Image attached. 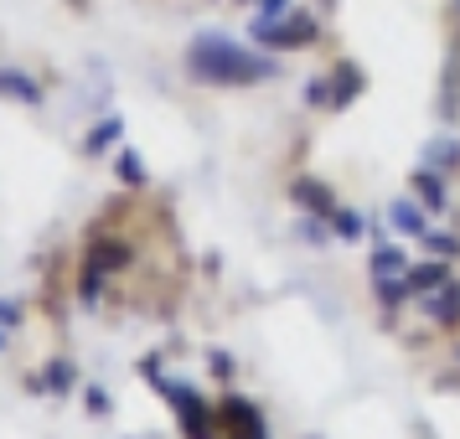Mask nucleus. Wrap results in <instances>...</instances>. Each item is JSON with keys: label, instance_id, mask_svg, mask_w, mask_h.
<instances>
[{"label": "nucleus", "instance_id": "1", "mask_svg": "<svg viewBox=\"0 0 460 439\" xmlns=\"http://www.w3.org/2000/svg\"><path fill=\"white\" fill-rule=\"evenodd\" d=\"M187 73L212 88H249V83H270L279 67H274V57H259L249 47H238L233 37L208 31L187 47Z\"/></svg>", "mask_w": 460, "mask_h": 439}, {"label": "nucleus", "instance_id": "2", "mask_svg": "<svg viewBox=\"0 0 460 439\" xmlns=\"http://www.w3.org/2000/svg\"><path fill=\"white\" fill-rule=\"evenodd\" d=\"M253 37L274 52H305V47L321 42V22L305 11H290L285 22H253Z\"/></svg>", "mask_w": 460, "mask_h": 439}, {"label": "nucleus", "instance_id": "3", "mask_svg": "<svg viewBox=\"0 0 460 439\" xmlns=\"http://www.w3.org/2000/svg\"><path fill=\"white\" fill-rule=\"evenodd\" d=\"M150 388H155V393H166L171 403H176V414H181V429H187V439H217V435H212V418H217V414H212L208 403L191 393V388L171 382V377H155V373H150Z\"/></svg>", "mask_w": 460, "mask_h": 439}, {"label": "nucleus", "instance_id": "4", "mask_svg": "<svg viewBox=\"0 0 460 439\" xmlns=\"http://www.w3.org/2000/svg\"><path fill=\"white\" fill-rule=\"evenodd\" d=\"M125 264H129V243L125 238H93V249H88V274H84V300H99L104 274L125 269Z\"/></svg>", "mask_w": 460, "mask_h": 439}, {"label": "nucleus", "instance_id": "5", "mask_svg": "<svg viewBox=\"0 0 460 439\" xmlns=\"http://www.w3.org/2000/svg\"><path fill=\"white\" fill-rule=\"evenodd\" d=\"M217 424L228 429V439H270V429H264V414L253 408L249 398H223Z\"/></svg>", "mask_w": 460, "mask_h": 439}, {"label": "nucleus", "instance_id": "6", "mask_svg": "<svg viewBox=\"0 0 460 439\" xmlns=\"http://www.w3.org/2000/svg\"><path fill=\"white\" fill-rule=\"evenodd\" d=\"M290 202H295V207H305V212H315V217H332V212H336L332 187H321L315 176H295V181H290Z\"/></svg>", "mask_w": 460, "mask_h": 439}, {"label": "nucleus", "instance_id": "7", "mask_svg": "<svg viewBox=\"0 0 460 439\" xmlns=\"http://www.w3.org/2000/svg\"><path fill=\"white\" fill-rule=\"evenodd\" d=\"M419 300H424V315H429L435 326H456V320H460V285H456V279H445L439 290L419 294Z\"/></svg>", "mask_w": 460, "mask_h": 439}, {"label": "nucleus", "instance_id": "8", "mask_svg": "<svg viewBox=\"0 0 460 439\" xmlns=\"http://www.w3.org/2000/svg\"><path fill=\"white\" fill-rule=\"evenodd\" d=\"M409 191L424 202V212H445L450 207V191H445V181H439V171H429V166H419L414 176H409Z\"/></svg>", "mask_w": 460, "mask_h": 439}, {"label": "nucleus", "instance_id": "9", "mask_svg": "<svg viewBox=\"0 0 460 439\" xmlns=\"http://www.w3.org/2000/svg\"><path fill=\"white\" fill-rule=\"evenodd\" d=\"M0 99L37 109V104H42V83H37V78H26V73H16V67H0Z\"/></svg>", "mask_w": 460, "mask_h": 439}, {"label": "nucleus", "instance_id": "10", "mask_svg": "<svg viewBox=\"0 0 460 439\" xmlns=\"http://www.w3.org/2000/svg\"><path fill=\"white\" fill-rule=\"evenodd\" d=\"M362 88H367L362 67H357V63H336V73H332V109H347Z\"/></svg>", "mask_w": 460, "mask_h": 439}, {"label": "nucleus", "instance_id": "11", "mask_svg": "<svg viewBox=\"0 0 460 439\" xmlns=\"http://www.w3.org/2000/svg\"><path fill=\"white\" fill-rule=\"evenodd\" d=\"M424 166L439 171V176H445V171H456L460 166V140H456V135H435V140L424 145Z\"/></svg>", "mask_w": 460, "mask_h": 439}, {"label": "nucleus", "instance_id": "12", "mask_svg": "<svg viewBox=\"0 0 460 439\" xmlns=\"http://www.w3.org/2000/svg\"><path fill=\"white\" fill-rule=\"evenodd\" d=\"M388 223H394L398 233H409V238H424V233H429V223H424V212H419L414 197L394 202V207H388Z\"/></svg>", "mask_w": 460, "mask_h": 439}, {"label": "nucleus", "instance_id": "13", "mask_svg": "<svg viewBox=\"0 0 460 439\" xmlns=\"http://www.w3.org/2000/svg\"><path fill=\"white\" fill-rule=\"evenodd\" d=\"M450 279V269H445V259H429V264H419V269H409V290L414 294H429V290H439Z\"/></svg>", "mask_w": 460, "mask_h": 439}, {"label": "nucleus", "instance_id": "14", "mask_svg": "<svg viewBox=\"0 0 460 439\" xmlns=\"http://www.w3.org/2000/svg\"><path fill=\"white\" fill-rule=\"evenodd\" d=\"M119 135H125V125H119V119H99V125L84 135V150H88V155H99V150L119 145Z\"/></svg>", "mask_w": 460, "mask_h": 439}, {"label": "nucleus", "instance_id": "15", "mask_svg": "<svg viewBox=\"0 0 460 439\" xmlns=\"http://www.w3.org/2000/svg\"><path fill=\"white\" fill-rule=\"evenodd\" d=\"M114 176H119L125 187H146V161H140L135 150H119V155H114Z\"/></svg>", "mask_w": 460, "mask_h": 439}, {"label": "nucleus", "instance_id": "16", "mask_svg": "<svg viewBox=\"0 0 460 439\" xmlns=\"http://www.w3.org/2000/svg\"><path fill=\"white\" fill-rule=\"evenodd\" d=\"M367 264H373V279H383V274H409V253L403 249H377Z\"/></svg>", "mask_w": 460, "mask_h": 439}, {"label": "nucleus", "instance_id": "17", "mask_svg": "<svg viewBox=\"0 0 460 439\" xmlns=\"http://www.w3.org/2000/svg\"><path fill=\"white\" fill-rule=\"evenodd\" d=\"M332 228L341 233V238H347V243H357V238H362V233H367V223H362V217H357V212L336 207V212H332Z\"/></svg>", "mask_w": 460, "mask_h": 439}, {"label": "nucleus", "instance_id": "18", "mask_svg": "<svg viewBox=\"0 0 460 439\" xmlns=\"http://www.w3.org/2000/svg\"><path fill=\"white\" fill-rule=\"evenodd\" d=\"M424 249L435 253V259H456L460 238H456V233H424Z\"/></svg>", "mask_w": 460, "mask_h": 439}, {"label": "nucleus", "instance_id": "19", "mask_svg": "<svg viewBox=\"0 0 460 439\" xmlns=\"http://www.w3.org/2000/svg\"><path fill=\"white\" fill-rule=\"evenodd\" d=\"M42 388L67 393V388H73V367H67V362H52V367H47V377H42Z\"/></svg>", "mask_w": 460, "mask_h": 439}, {"label": "nucleus", "instance_id": "20", "mask_svg": "<svg viewBox=\"0 0 460 439\" xmlns=\"http://www.w3.org/2000/svg\"><path fill=\"white\" fill-rule=\"evenodd\" d=\"M290 11H295L290 0H259V16H253V22H285Z\"/></svg>", "mask_w": 460, "mask_h": 439}, {"label": "nucleus", "instance_id": "21", "mask_svg": "<svg viewBox=\"0 0 460 439\" xmlns=\"http://www.w3.org/2000/svg\"><path fill=\"white\" fill-rule=\"evenodd\" d=\"M305 99H311V104H332V78H315V83L305 88Z\"/></svg>", "mask_w": 460, "mask_h": 439}, {"label": "nucleus", "instance_id": "22", "mask_svg": "<svg viewBox=\"0 0 460 439\" xmlns=\"http://www.w3.org/2000/svg\"><path fill=\"white\" fill-rule=\"evenodd\" d=\"M22 320V305L16 300H0V326H16Z\"/></svg>", "mask_w": 460, "mask_h": 439}, {"label": "nucleus", "instance_id": "23", "mask_svg": "<svg viewBox=\"0 0 460 439\" xmlns=\"http://www.w3.org/2000/svg\"><path fill=\"white\" fill-rule=\"evenodd\" d=\"M88 408H93V414H109V393L104 388H88Z\"/></svg>", "mask_w": 460, "mask_h": 439}, {"label": "nucleus", "instance_id": "24", "mask_svg": "<svg viewBox=\"0 0 460 439\" xmlns=\"http://www.w3.org/2000/svg\"><path fill=\"white\" fill-rule=\"evenodd\" d=\"M300 238H305V243H326V228H321V223H300Z\"/></svg>", "mask_w": 460, "mask_h": 439}, {"label": "nucleus", "instance_id": "25", "mask_svg": "<svg viewBox=\"0 0 460 439\" xmlns=\"http://www.w3.org/2000/svg\"><path fill=\"white\" fill-rule=\"evenodd\" d=\"M212 367H217V377H233V356L228 352H212Z\"/></svg>", "mask_w": 460, "mask_h": 439}, {"label": "nucleus", "instance_id": "26", "mask_svg": "<svg viewBox=\"0 0 460 439\" xmlns=\"http://www.w3.org/2000/svg\"><path fill=\"white\" fill-rule=\"evenodd\" d=\"M0 347H5V326H0Z\"/></svg>", "mask_w": 460, "mask_h": 439}, {"label": "nucleus", "instance_id": "27", "mask_svg": "<svg viewBox=\"0 0 460 439\" xmlns=\"http://www.w3.org/2000/svg\"><path fill=\"white\" fill-rule=\"evenodd\" d=\"M456 16H460V0H456Z\"/></svg>", "mask_w": 460, "mask_h": 439}]
</instances>
